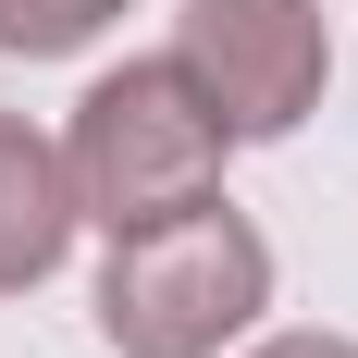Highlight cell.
I'll list each match as a JSON object with an SVG mask.
<instances>
[{
	"label": "cell",
	"mask_w": 358,
	"mask_h": 358,
	"mask_svg": "<svg viewBox=\"0 0 358 358\" xmlns=\"http://www.w3.org/2000/svg\"><path fill=\"white\" fill-rule=\"evenodd\" d=\"M222 161H235V136H222V111L198 99V74H185L173 50L99 74V87L74 99V136H62L74 222H99V235H148V222L222 198Z\"/></svg>",
	"instance_id": "obj_1"
},
{
	"label": "cell",
	"mask_w": 358,
	"mask_h": 358,
	"mask_svg": "<svg viewBox=\"0 0 358 358\" xmlns=\"http://www.w3.org/2000/svg\"><path fill=\"white\" fill-rule=\"evenodd\" d=\"M259 309H272V248L222 198L148 222V235H111L99 259V334L124 358H222Z\"/></svg>",
	"instance_id": "obj_2"
},
{
	"label": "cell",
	"mask_w": 358,
	"mask_h": 358,
	"mask_svg": "<svg viewBox=\"0 0 358 358\" xmlns=\"http://www.w3.org/2000/svg\"><path fill=\"white\" fill-rule=\"evenodd\" d=\"M173 62L198 74V99L222 111L235 148H272L296 136L334 87V37H322V0H185L173 13Z\"/></svg>",
	"instance_id": "obj_3"
},
{
	"label": "cell",
	"mask_w": 358,
	"mask_h": 358,
	"mask_svg": "<svg viewBox=\"0 0 358 358\" xmlns=\"http://www.w3.org/2000/svg\"><path fill=\"white\" fill-rule=\"evenodd\" d=\"M74 248V173H62V136H37L25 111H0V296L50 285Z\"/></svg>",
	"instance_id": "obj_4"
},
{
	"label": "cell",
	"mask_w": 358,
	"mask_h": 358,
	"mask_svg": "<svg viewBox=\"0 0 358 358\" xmlns=\"http://www.w3.org/2000/svg\"><path fill=\"white\" fill-rule=\"evenodd\" d=\"M136 0H0V50L13 62H62V50H87L99 25H124Z\"/></svg>",
	"instance_id": "obj_5"
},
{
	"label": "cell",
	"mask_w": 358,
	"mask_h": 358,
	"mask_svg": "<svg viewBox=\"0 0 358 358\" xmlns=\"http://www.w3.org/2000/svg\"><path fill=\"white\" fill-rule=\"evenodd\" d=\"M248 358H358L346 334H272V346H248Z\"/></svg>",
	"instance_id": "obj_6"
}]
</instances>
